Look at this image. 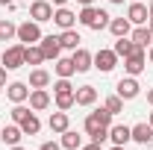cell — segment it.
<instances>
[{"label":"cell","instance_id":"cell-1","mask_svg":"<svg viewBox=\"0 0 153 150\" xmlns=\"http://www.w3.org/2000/svg\"><path fill=\"white\" fill-rule=\"evenodd\" d=\"M76 21L82 24V27H88V30H103V27H109V12H103V9H97V6H82V12L76 15Z\"/></svg>","mask_w":153,"mask_h":150},{"label":"cell","instance_id":"cell-2","mask_svg":"<svg viewBox=\"0 0 153 150\" xmlns=\"http://www.w3.org/2000/svg\"><path fill=\"white\" fill-rule=\"evenodd\" d=\"M41 24H36V21H24V24H18V41L21 44H38L41 41Z\"/></svg>","mask_w":153,"mask_h":150},{"label":"cell","instance_id":"cell-3","mask_svg":"<svg viewBox=\"0 0 153 150\" xmlns=\"http://www.w3.org/2000/svg\"><path fill=\"white\" fill-rule=\"evenodd\" d=\"M0 65H3L6 71H18L21 65H24V44H12V47H6V50L0 53Z\"/></svg>","mask_w":153,"mask_h":150},{"label":"cell","instance_id":"cell-4","mask_svg":"<svg viewBox=\"0 0 153 150\" xmlns=\"http://www.w3.org/2000/svg\"><path fill=\"white\" fill-rule=\"evenodd\" d=\"M30 18L36 21V24L53 21V3L50 0H30Z\"/></svg>","mask_w":153,"mask_h":150},{"label":"cell","instance_id":"cell-5","mask_svg":"<svg viewBox=\"0 0 153 150\" xmlns=\"http://www.w3.org/2000/svg\"><path fill=\"white\" fill-rule=\"evenodd\" d=\"M85 135L91 138V141H97V144H103L106 138H109V127H103L100 121L94 118V112L85 118Z\"/></svg>","mask_w":153,"mask_h":150},{"label":"cell","instance_id":"cell-6","mask_svg":"<svg viewBox=\"0 0 153 150\" xmlns=\"http://www.w3.org/2000/svg\"><path fill=\"white\" fill-rule=\"evenodd\" d=\"M118 97L121 100H133V97H138V91H141V85H138V79L135 76H124V79H118Z\"/></svg>","mask_w":153,"mask_h":150},{"label":"cell","instance_id":"cell-7","mask_svg":"<svg viewBox=\"0 0 153 150\" xmlns=\"http://www.w3.org/2000/svg\"><path fill=\"white\" fill-rule=\"evenodd\" d=\"M144 65H147V59H144V47H138L133 56L124 59V71H127L130 76H138L141 71H144Z\"/></svg>","mask_w":153,"mask_h":150},{"label":"cell","instance_id":"cell-8","mask_svg":"<svg viewBox=\"0 0 153 150\" xmlns=\"http://www.w3.org/2000/svg\"><path fill=\"white\" fill-rule=\"evenodd\" d=\"M53 24H56L59 30H74L76 15L68 9V6H56V9H53Z\"/></svg>","mask_w":153,"mask_h":150},{"label":"cell","instance_id":"cell-9","mask_svg":"<svg viewBox=\"0 0 153 150\" xmlns=\"http://www.w3.org/2000/svg\"><path fill=\"white\" fill-rule=\"evenodd\" d=\"M38 47H41L44 59H53V62H56V59H59V53H62V44H59V36H41Z\"/></svg>","mask_w":153,"mask_h":150},{"label":"cell","instance_id":"cell-10","mask_svg":"<svg viewBox=\"0 0 153 150\" xmlns=\"http://www.w3.org/2000/svg\"><path fill=\"white\" fill-rule=\"evenodd\" d=\"M115 65H118V53H115V50H97V53H94V68H97V71L109 74Z\"/></svg>","mask_w":153,"mask_h":150},{"label":"cell","instance_id":"cell-11","mask_svg":"<svg viewBox=\"0 0 153 150\" xmlns=\"http://www.w3.org/2000/svg\"><path fill=\"white\" fill-rule=\"evenodd\" d=\"M127 18H130V24H135V27H144L147 21H150V12H147V6L144 3H130V9H127Z\"/></svg>","mask_w":153,"mask_h":150},{"label":"cell","instance_id":"cell-12","mask_svg":"<svg viewBox=\"0 0 153 150\" xmlns=\"http://www.w3.org/2000/svg\"><path fill=\"white\" fill-rule=\"evenodd\" d=\"M71 62H74L76 74H85L88 68H94V56H91L85 47H76V50H74V56H71Z\"/></svg>","mask_w":153,"mask_h":150},{"label":"cell","instance_id":"cell-13","mask_svg":"<svg viewBox=\"0 0 153 150\" xmlns=\"http://www.w3.org/2000/svg\"><path fill=\"white\" fill-rule=\"evenodd\" d=\"M27 100H30V109H33V112H44V109L50 106V94H47V88H33Z\"/></svg>","mask_w":153,"mask_h":150},{"label":"cell","instance_id":"cell-14","mask_svg":"<svg viewBox=\"0 0 153 150\" xmlns=\"http://www.w3.org/2000/svg\"><path fill=\"white\" fill-rule=\"evenodd\" d=\"M109 138H112V144H124L127 147V141H133V130L127 124H112L109 127Z\"/></svg>","mask_w":153,"mask_h":150},{"label":"cell","instance_id":"cell-15","mask_svg":"<svg viewBox=\"0 0 153 150\" xmlns=\"http://www.w3.org/2000/svg\"><path fill=\"white\" fill-rule=\"evenodd\" d=\"M47 127H50V132H56V135H62L65 130H71V121H68V112H62V109H56V112L50 115Z\"/></svg>","mask_w":153,"mask_h":150},{"label":"cell","instance_id":"cell-16","mask_svg":"<svg viewBox=\"0 0 153 150\" xmlns=\"http://www.w3.org/2000/svg\"><path fill=\"white\" fill-rule=\"evenodd\" d=\"M6 97H9L12 103H24V100L30 97V85H27V82H9V85H6Z\"/></svg>","mask_w":153,"mask_h":150},{"label":"cell","instance_id":"cell-17","mask_svg":"<svg viewBox=\"0 0 153 150\" xmlns=\"http://www.w3.org/2000/svg\"><path fill=\"white\" fill-rule=\"evenodd\" d=\"M21 138H24V132H21L18 124H9V127H3V130H0V141H3V144H9V147L21 144Z\"/></svg>","mask_w":153,"mask_h":150},{"label":"cell","instance_id":"cell-18","mask_svg":"<svg viewBox=\"0 0 153 150\" xmlns=\"http://www.w3.org/2000/svg\"><path fill=\"white\" fill-rule=\"evenodd\" d=\"M76 97V106H94V100H97V88L94 85H79L74 91Z\"/></svg>","mask_w":153,"mask_h":150},{"label":"cell","instance_id":"cell-19","mask_svg":"<svg viewBox=\"0 0 153 150\" xmlns=\"http://www.w3.org/2000/svg\"><path fill=\"white\" fill-rule=\"evenodd\" d=\"M115 53H118V59H127V56H133L135 50H138V44H135L130 36H124V38H118L115 41V47H112Z\"/></svg>","mask_w":153,"mask_h":150},{"label":"cell","instance_id":"cell-20","mask_svg":"<svg viewBox=\"0 0 153 150\" xmlns=\"http://www.w3.org/2000/svg\"><path fill=\"white\" fill-rule=\"evenodd\" d=\"M109 33H112L115 38H124L133 33V24H130V18H112L109 21Z\"/></svg>","mask_w":153,"mask_h":150},{"label":"cell","instance_id":"cell-21","mask_svg":"<svg viewBox=\"0 0 153 150\" xmlns=\"http://www.w3.org/2000/svg\"><path fill=\"white\" fill-rule=\"evenodd\" d=\"M130 130H133V141H138V144H150L153 141V127L150 124H135Z\"/></svg>","mask_w":153,"mask_h":150},{"label":"cell","instance_id":"cell-22","mask_svg":"<svg viewBox=\"0 0 153 150\" xmlns=\"http://www.w3.org/2000/svg\"><path fill=\"white\" fill-rule=\"evenodd\" d=\"M79 33L76 30H62V36H59V44H62V50H76L79 47Z\"/></svg>","mask_w":153,"mask_h":150},{"label":"cell","instance_id":"cell-23","mask_svg":"<svg viewBox=\"0 0 153 150\" xmlns=\"http://www.w3.org/2000/svg\"><path fill=\"white\" fill-rule=\"evenodd\" d=\"M44 62V53L38 44H24V65H41Z\"/></svg>","mask_w":153,"mask_h":150},{"label":"cell","instance_id":"cell-24","mask_svg":"<svg viewBox=\"0 0 153 150\" xmlns=\"http://www.w3.org/2000/svg\"><path fill=\"white\" fill-rule=\"evenodd\" d=\"M18 127H21V132H24V135H38V130H41V121H38V115H36V112H30V115H27V118L18 124Z\"/></svg>","mask_w":153,"mask_h":150},{"label":"cell","instance_id":"cell-25","mask_svg":"<svg viewBox=\"0 0 153 150\" xmlns=\"http://www.w3.org/2000/svg\"><path fill=\"white\" fill-rule=\"evenodd\" d=\"M47 85H50V74H47L44 68L30 71V88H47Z\"/></svg>","mask_w":153,"mask_h":150},{"label":"cell","instance_id":"cell-26","mask_svg":"<svg viewBox=\"0 0 153 150\" xmlns=\"http://www.w3.org/2000/svg\"><path fill=\"white\" fill-rule=\"evenodd\" d=\"M59 144H62L65 150H79V147H82V135H79V132H74V130H65Z\"/></svg>","mask_w":153,"mask_h":150},{"label":"cell","instance_id":"cell-27","mask_svg":"<svg viewBox=\"0 0 153 150\" xmlns=\"http://www.w3.org/2000/svg\"><path fill=\"white\" fill-rule=\"evenodd\" d=\"M53 71H56V76H62V79H71V76L76 74V68H74V62L71 59H56V65H53Z\"/></svg>","mask_w":153,"mask_h":150},{"label":"cell","instance_id":"cell-28","mask_svg":"<svg viewBox=\"0 0 153 150\" xmlns=\"http://www.w3.org/2000/svg\"><path fill=\"white\" fill-rule=\"evenodd\" d=\"M130 38H133L138 47H147V44L153 41V33H150V27H135L133 33H130Z\"/></svg>","mask_w":153,"mask_h":150},{"label":"cell","instance_id":"cell-29","mask_svg":"<svg viewBox=\"0 0 153 150\" xmlns=\"http://www.w3.org/2000/svg\"><path fill=\"white\" fill-rule=\"evenodd\" d=\"M74 91H76V88H74ZM74 91H62V94H56V109H62V112L74 109V106H76V97H74Z\"/></svg>","mask_w":153,"mask_h":150},{"label":"cell","instance_id":"cell-30","mask_svg":"<svg viewBox=\"0 0 153 150\" xmlns=\"http://www.w3.org/2000/svg\"><path fill=\"white\" fill-rule=\"evenodd\" d=\"M18 36V27L12 24V21H0V41H12V38Z\"/></svg>","mask_w":153,"mask_h":150},{"label":"cell","instance_id":"cell-31","mask_svg":"<svg viewBox=\"0 0 153 150\" xmlns=\"http://www.w3.org/2000/svg\"><path fill=\"white\" fill-rule=\"evenodd\" d=\"M106 109L112 115H118V112H124V100L118 97V94H112V97H106Z\"/></svg>","mask_w":153,"mask_h":150},{"label":"cell","instance_id":"cell-32","mask_svg":"<svg viewBox=\"0 0 153 150\" xmlns=\"http://www.w3.org/2000/svg\"><path fill=\"white\" fill-rule=\"evenodd\" d=\"M30 112H33V109H27L24 103H15V109H12V124H21V121H24Z\"/></svg>","mask_w":153,"mask_h":150},{"label":"cell","instance_id":"cell-33","mask_svg":"<svg viewBox=\"0 0 153 150\" xmlns=\"http://www.w3.org/2000/svg\"><path fill=\"white\" fill-rule=\"evenodd\" d=\"M94 118L103 124V127H112V112H109L106 106H103V109H94Z\"/></svg>","mask_w":153,"mask_h":150},{"label":"cell","instance_id":"cell-34","mask_svg":"<svg viewBox=\"0 0 153 150\" xmlns=\"http://www.w3.org/2000/svg\"><path fill=\"white\" fill-rule=\"evenodd\" d=\"M62 91H74V85H71V79H62L59 76L56 82H53V94H62Z\"/></svg>","mask_w":153,"mask_h":150},{"label":"cell","instance_id":"cell-35","mask_svg":"<svg viewBox=\"0 0 153 150\" xmlns=\"http://www.w3.org/2000/svg\"><path fill=\"white\" fill-rule=\"evenodd\" d=\"M59 147H62L59 141H44V144H41V147H38V150H59Z\"/></svg>","mask_w":153,"mask_h":150},{"label":"cell","instance_id":"cell-36","mask_svg":"<svg viewBox=\"0 0 153 150\" xmlns=\"http://www.w3.org/2000/svg\"><path fill=\"white\" fill-rule=\"evenodd\" d=\"M82 150H103V144H97V141H91V144H85Z\"/></svg>","mask_w":153,"mask_h":150},{"label":"cell","instance_id":"cell-37","mask_svg":"<svg viewBox=\"0 0 153 150\" xmlns=\"http://www.w3.org/2000/svg\"><path fill=\"white\" fill-rule=\"evenodd\" d=\"M3 85H6V68L0 65V88H3Z\"/></svg>","mask_w":153,"mask_h":150},{"label":"cell","instance_id":"cell-38","mask_svg":"<svg viewBox=\"0 0 153 150\" xmlns=\"http://www.w3.org/2000/svg\"><path fill=\"white\" fill-rule=\"evenodd\" d=\"M53 6H68V0H50Z\"/></svg>","mask_w":153,"mask_h":150},{"label":"cell","instance_id":"cell-39","mask_svg":"<svg viewBox=\"0 0 153 150\" xmlns=\"http://www.w3.org/2000/svg\"><path fill=\"white\" fill-rule=\"evenodd\" d=\"M147 103L153 106V88H147Z\"/></svg>","mask_w":153,"mask_h":150},{"label":"cell","instance_id":"cell-40","mask_svg":"<svg viewBox=\"0 0 153 150\" xmlns=\"http://www.w3.org/2000/svg\"><path fill=\"white\" fill-rule=\"evenodd\" d=\"M76 3H79V6H91L94 0H76Z\"/></svg>","mask_w":153,"mask_h":150},{"label":"cell","instance_id":"cell-41","mask_svg":"<svg viewBox=\"0 0 153 150\" xmlns=\"http://www.w3.org/2000/svg\"><path fill=\"white\" fill-rule=\"evenodd\" d=\"M109 150H127V147H124V144H112Z\"/></svg>","mask_w":153,"mask_h":150},{"label":"cell","instance_id":"cell-42","mask_svg":"<svg viewBox=\"0 0 153 150\" xmlns=\"http://www.w3.org/2000/svg\"><path fill=\"white\" fill-rule=\"evenodd\" d=\"M12 3H15V0H0V6H12Z\"/></svg>","mask_w":153,"mask_h":150},{"label":"cell","instance_id":"cell-43","mask_svg":"<svg viewBox=\"0 0 153 150\" xmlns=\"http://www.w3.org/2000/svg\"><path fill=\"white\" fill-rule=\"evenodd\" d=\"M147 12H150V18H153V0H150V6H147Z\"/></svg>","mask_w":153,"mask_h":150},{"label":"cell","instance_id":"cell-44","mask_svg":"<svg viewBox=\"0 0 153 150\" xmlns=\"http://www.w3.org/2000/svg\"><path fill=\"white\" fill-rule=\"evenodd\" d=\"M147 27H150V33H153V18H150V21H147Z\"/></svg>","mask_w":153,"mask_h":150},{"label":"cell","instance_id":"cell-45","mask_svg":"<svg viewBox=\"0 0 153 150\" xmlns=\"http://www.w3.org/2000/svg\"><path fill=\"white\" fill-rule=\"evenodd\" d=\"M9 150H24V147H21V144H15V147H9Z\"/></svg>","mask_w":153,"mask_h":150},{"label":"cell","instance_id":"cell-46","mask_svg":"<svg viewBox=\"0 0 153 150\" xmlns=\"http://www.w3.org/2000/svg\"><path fill=\"white\" fill-rule=\"evenodd\" d=\"M147 124H150V127H153V112H150V121H147Z\"/></svg>","mask_w":153,"mask_h":150},{"label":"cell","instance_id":"cell-47","mask_svg":"<svg viewBox=\"0 0 153 150\" xmlns=\"http://www.w3.org/2000/svg\"><path fill=\"white\" fill-rule=\"evenodd\" d=\"M150 65H153V47H150Z\"/></svg>","mask_w":153,"mask_h":150},{"label":"cell","instance_id":"cell-48","mask_svg":"<svg viewBox=\"0 0 153 150\" xmlns=\"http://www.w3.org/2000/svg\"><path fill=\"white\" fill-rule=\"evenodd\" d=\"M109 3H124V0H109Z\"/></svg>","mask_w":153,"mask_h":150}]
</instances>
